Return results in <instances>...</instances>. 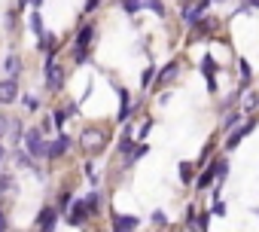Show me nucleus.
Segmentation results:
<instances>
[{"instance_id":"obj_1","label":"nucleus","mask_w":259,"mask_h":232,"mask_svg":"<svg viewBox=\"0 0 259 232\" xmlns=\"http://www.w3.org/2000/svg\"><path fill=\"white\" fill-rule=\"evenodd\" d=\"M25 144H28L31 156H46V144H43V132L40 129H28L25 132Z\"/></svg>"},{"instance_id":"obj_2","label":"nucleus","mask_w":259,"mask_h":232,"mask_svg":"<svg viewBox=\"0 0 259 232\" xmlns=\"http://www.w3.org/2000/svg\"><path fill=\"white\" fill-rule=\"evenodd\" d=\"M92 37H95V28H92V25H85V28L79 31V37H76V43H73V46H76V55H73L76 61H85V49H89Z\"/></svg>"},{"instance_id":"obj_3","label":"nucleus","mask_w":259,"mask_h":232,"mask_svg":"<svg viewBox=\"0 0 259 232\" xmlns=\"http://www.w3.org/2000/svg\"><path fill=\"white\" fill-rule=\"evenodd\" d=\"M89 217H92V214H89V208H85V199H76V202L70 205V214H67V220H70L73 226H82Z\"/></svg>"},{"instance_id":"obj_4","label":"nucleus","mask_w":259,"mask_h":232,"mask_svg":"<svg viewBox=\"0 0 259 232\" xmlns=\"http://www.w3.org/2000/svg\"><path fill=\"white\" fill-rule=\"evenodd\" d=\"M16 98H19V83L10 76V80L0 83V104H13Z\"/></svg>"},{"instance_id":"obj_5","label":"nucleus","mask_w":259,"mask_h":232,"mask_svg":"<svg viewBox=\"0 0 259 232\" xmlns=\"http://www.w3.org/2000/svg\"><path fill=\"white\" fill-rule=\"evenodd\" d=\"M67 147H70V138L61 135V138H55L52 144H46V156H49V159H58V156L67 153Z\"/></svg>"},{"instance_id":"obj_6","label":"nucleus","mask_w":259,"mask_h":232,"mask_svg":"<svg viewBox=\"0 0 259 232\" xmlns=\"http://www.w3.org/2000/svg\"><path fill=\"white\" fill-rule=\"evenodd\" d=\"M46 83H49V89H61V86H64V70H61V64H46Z\"/></svg>"},{"instance_id":"obj_7","label":"nucleus","mask_w":259,"mask_h":232,"mask_svg":"<svg viewBox=\"0 0 259 232\" xmlns=\"http://www.w3.org/2000/svg\"><path fill=\"white\" fill-rule=\"evenodd\" d=\"M55 220H58L55 208H43L40 211V232H52L55 229Z\"/></svg>"},{"instance_id":"obj_8","label":"nucleus","mask_w":259,"mask_h":232,"mask_svg":"<svg viewBox=\"0 0 259 232\" xmlns=\"http://www.w3.org/2000/svg\"><path fill=\"white\" fill-rule=\"evenodd\" d=\"M253 126H256V123H253V120H250V123H247V126H238V129H235V132H232V138H229V141H226V147H229V150H235V147H238V144H241V141H244V135H247V132H250V129H253Z\"/></svg>"},{"instance_id":"obj_9","label":"nucleus","mask_w":259,"mask_h":232,"mask_svg":"<svg viewBox=\"0 0 259 232\" xmlns=\"http://www.w3.org/2000/svg\"><path fill=\"white\" fill-rule=\"evenodd\" d=\"M132 229H138V220L135 217H119L116 220V232H132Z\"/></svg>"},{"instance_id":"obj_10","label":"nucleus","mask_w":259,"mask_h":232,"mask_svg":"<svg viewBox=\"0 0 259 232\" xmlns=\"http://www.w3.org/2000/svg\"><path fill=\"white\" fill-rule=\"evenodd\" d=\"M19 70H22V61H19V55H10V58H7V73L16 80V76H19Z\"/></svg>"},{"instance_id":"obj_11","label":"nucleus","mask_w":259,"mask_h":232,"mask_svg":"<svg viewBox=\"0 0 259 232\" xmlns=\"http://www.w3.org/2000/svg\"><path fill=\"white\" fill-rule=\"evenodd\" d=\"M85 208H89V214H95V211L101 208V196H98V189H95V192L85 199Z\"/></svg>"},{"instance_id":"obj_12","label":"nucleus","mask_w":259,"mask_h":232,"mask_svg":"<svg viewBox=\"0 0 259 232\" xmlns=\"http://www.w3.org/2000/svg\"><path fill=\"white\" fill-rule=\"evenodd\" d=\"M16 162H19V165H22V168H34V156H25V153H22V150H19V153H16Z\"/></svg>"},{"instance_id":"obj_13","label":"nucleus","mask_w":259,"mask_h":232,"mask_svg":"<svg viewBox=\"0 0 259 232\" xmlns=\"http://www.w3.org/2000/svg\"><path fill=\"white\" fill-rule=\"evenodd\" d=\"M122 10L125 13H138L141 10V0H122Z\"/></svg>"},{"instance_id":"obj_14","label":"nucleus","mask_w":259,"mask_h":232,"mask_svg":"<svg viewBox=\"0 0 259 232\" xmlns=\"http://www.w3.org/2000/svg\"><path fill=\"white\" fill-rule=\"evenodd\" d=\"M213 177H217V174H213V168H210V171H204V174H201V180H198V189L210 186V180H213Z\"/></svg>"},{"instance_id":"obj_15","label":"nucleus","mask_w":259,"mask_h":232,"mask_svg":"<svg viewBox=\"0 0 259 232\" xmlns=\"http://www.w3.org/2000/svg\"><path fill=\"white\" fill-rule=\"evenodd\" d=\"M144 7H150V10H153V13H159V16L165 13V7H162V0H144Z\"/></svg>"},{"instance_id":"obj_16","label":"nucleus","mask_w":259,"mask_h":232,"mask_svg":"<svg viewBox=\"0 0 259 232\" xmlns=\"http://www.w3.org/2000/svg\"><path fill=\"white\" fill-rule=\"evenodd\" d=\"M241 116H244V113H229V116H226V129H235V126L241 123Z\"/></svg>"},{"instance_id":"obj_17","label":"nucleus","mask_w":259,"mask_h":232,"mask_svg":"<svg viewBox=\"0 0 259 232\" xmlns=\"http://www.w3.org/2000/svg\"><path fill=\"white\" fill-rule=\"evenodd\" d=\"M31 28H34L37 34H43V19H40V13H34V16H31Z\"/></svg>"},{"instance_id":"obj_18","label":"nucleus","mask_w":259,"mask_h":232,"mask_svg":"<svg viewBox=\"0 0 259 232\" xmlns=\"http://www.w3.org/2000/svg\"><path fill=\"white\" fill-rule=\"evenodd\" d=\"M153 76H156V70H153V67H147V70L141 73V83H144V89H147V86L153 83Z\"/></svg>"},{"instance_id":"obj_19","label":"nucleus","mask_w":259,"mask_h":232,"mask_svg":"<svg viewBox=\"0 0 259 232\" xmlns=\"http://www.w3.org/2000/svg\"><path fill=\"white\" fill-rule=\"evenodd\" d=\"M238 67H241V80H244V83H250V64H247V61H241Z\"/></svg>"},{"instance_id":"obj_20","label":"nucleus","mask_w":259,"mask_h":232,"mask_svg":"<svg viewBox=\"0 0 259 232\" xmlns=\"http://www.w3.org/2000/svg\"><path fill=\"white\" fill-rule=\"evenodd\" d=\"M0 186H4V192H10V189H13V177L4 174V177H0Z\"/></svg>"},{"instance_id":"obj_21","label":"nucleus","mask_w":259,"mask_h":232,"mask_svg":"<svg viewBox=\"0 0 259 232\" xmlns=\"http://www.w3.org/2000/svg\"><path fill=\"white\" fill-rule=\"evenodd\" d=\"M174 73H177V64H168V70H162V83H165V80H171Z\"/></svg>"},{"instance_id":"obj_22","label":"nucleus","mask_w":259,"mask_h":232,"mask_svg":"<svg viewBox=\"0 0 259 232\" xmlns=\"http://www.w3.org/2000/svg\"><path fill=\"white\" fill-rule=\"evenodd\" d=\"M119 153H132V138H125V141L119 144Z\"/></svg>"},{"instance_id":"obj_23","label":"nucleus","mask_w":259,"mask_h":232,"mask_svg":"<svg viewBox=\"0 0 259 232\" xmlns=\"http://www.w3.org/2000/svg\"><path fill=\"white\" fill-rule=\"evenodd\" d=\"M256 104H259V95H250V98H247V110H253Z\"/></svg>"},{"instance_id":"obj_24","label":"nucleus","mask_w":259,"mask_h":232,"mask_svg":"<svg viewBox=\"0 0 259 232\" xmlns=\"http://www.w3.org/2000/svg\"><path fill=\"white\" fill-rule=\"evenodd\" d=\"M192 177V168H189V162H183V180H189Z\"/></svg>"},{"instance_id":"obj_25","label":"nucleus","mask_w":259,"mask_h":232,"mask_svg":"<svg viewBox=\"0 0 259 232\" xmlns=\"http://www.w3.org/2000/svg\"><path fill=\"white\" fill-rule=\"evenodd\" d=\"M213 214H220V217H223V214H226V205H223V202H217V205H213Z\"/></svg>"},{"instance_id":"obj_26","label":"nucleus","mask_w":259,"mask_h":232,"mask_svg":"<svg viewBox=\"0 0 259 232\" xmlns=\"http://www.w3.org/2000/svg\"><path fill=\"white\" fill-rule=\"evenodd\" d=\"M4 229H7V214L0 211V232H4Z\"/></svg>"},{"instance_id":"obj_27","label":"nucleus","mask_w":259,"mask_h":232,"mask_svg":"<svg viewBox=\"0 0 259 232\" xmlns=\"http://www.w3.org/2000/svg\"><path fill=\"white\" fill-rule=\"evenodd\" d=\"M98 4H101V0H89V4H85V10H89V13H92V10H95V7H98Z\"/></svg>"},{"instance_id":"obj_28","label":"nucleus","mask_w":259,"mask_h":232,"mask_svg":"<svg viewBox=\"0 0 259 232\" xmlns=\"http://www.w3.org/2000/svg\"><path fill=\"white\" fill-rule=\"evenodd\" d=\"M0 159H4V147H0Z\"/></svg>"}]
</instances>
